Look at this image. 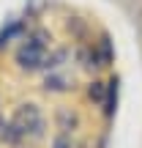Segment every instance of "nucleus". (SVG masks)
<instances>
[{"mask_svg": "<svg viewBox=\"0 0 142 148\" xmlns=\"http://www.w3.org/2000/svg\"><path fill=\"white\" fill-rule=\"evenodd\" d=\"M16 60L27 69H38L47 60V33H33L25 38V44L16 52Z\"/></svg>", "mask_w": 142, "mask_h": 148, "instance_id": "2", "label": "nucleus"}, {"mask_svg": "<svg viewBox=\"0 0 142 148\" xmlns=\"http://www.w3.org/2000/svg\"><path fill=\"white\" fill-rule=\"evenodd\" d=\"M41 129H44V121H41V112L36 110V104H22L11 121V137L14 140L38 137Z\"/></svg>", "mask_w": 142, "mask_h": 148, "instance_id": "1", "label": "nucleus"}]
</instances>
